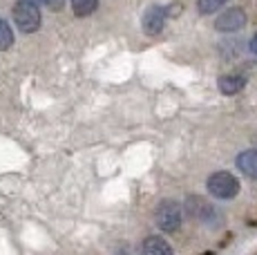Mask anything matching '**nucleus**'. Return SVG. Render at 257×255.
I'll use <instances>...</instances> for the list:
<instances>
[{
  "instance_id": "1",
  "label": "nucleus",
  "mask_w": 257,
  "mask_h": 255,
  "mask_svg": "<svg viewBox=\"0 0 257 255\" xmlns=\"http://www.w3.org/2000/svg\"><path fill=\"white\" fill-rule=\"evenodd\" d=\"M184 208H186L188 217L201 222L204 226L217 228V226H221V224H224V215L219 213V208H217L215 204L206 202L201 195H190V197H186Z\"/></svg>"
},
{
  "instance_id": "2",
  "label": "nucleus",
  "mask_w": 257,
  "mask_h": 255,
  "mask_svg": "<svg viewBox=\"0 0 257 255\" xmlns=\"http://www.w3.org/2000/svg\"><path fill=\"white\" fill-rule=\"evenodd\" d=\"M155 222L164 233H177L184 222V206L177 199H161L155 210Z\"/></svg>"
},
{
  "instance_id": "3",
  "label": "nucleus",
  "mask_w": 257,
  "mask_h": 255,
  "mask_svg": "<svg viewBox=\"0 0 257 255\" xmlns=\"http://www.w3.org/2000/svg\"><path fill=\"white\" fill-rule=\"evenodd\" d=\"M206 190L215 199H233L239 193V181L228 170H217L206 179Z\"/></svg>"
},
{
  "instance_id": "4",
  "label": "nucleus",
  "mask_w": 257,
  "mask_h": 255,
  "mask_svg": "<svg viewBox=\"0 0 257 255\" xmlns=\"http://www.w3.org/2000/svg\"><path fill=\"white\" fill-rule=\"evenodd\" d=\"M14 23L16 27L21 29L23 34H34L38 32L43 25V16H41V9L36 5H32L29 0H18L14 5Z\"/></svg>"
},
{
  "instance_id": "5",
  "label": "nucleus",
  "mask_w": 257,
  "mask_h": 255,
  "mask_svg": "<svg viewBox=\"0 0 257 255\" xmlns=\"http://www.w3.org/2000/svg\"><path fill=\"white\" fill-rule=\"evenodd\" d=\"M248 16L241 7H228L226 12H221L215 21V29L219 34H237L239 29L246 27Z\"/></svg>"
},
{
  "instance_id": "6",
  "label": "nucleus",
  "mask_w": 257,
  "mask_h": 255,
  "mask_svg": "<svg viewBox=\"0 0 257 255\" xmlns=\"http://www.w3.org/2000/svg\"><path fill=\"white\" fill-rule=\"evenodd\" d=\"M166 21H168L166 5H150V7L143 12L141 27H143V32H146V34H150V36H157V34L164 32Z\"/></svg>"
},
{
  "instance_id": "7",
  "label": "nucleus",
  "mask_w": 257,
  "mask_h": 255,
  "mask_svg": "<svg viewBox=\"0 0 257 255\" xmlns=\"http://www.w3.org/2000/svg\"><path fill=\"white\" fill-rule=\"evenodd\" d=\"M217 85H219V92L226 96L239 94L241 90L246 87V76L239 74V72H230V74H224L217 78Z\"/></svg>"
},
{
  "instance_id": "8",
  "label": "nucleus",
  "mask_w": 257,
  "mask_h": 255,
  "mask_svg": "<svg viewBox=\"0 0 257 255\" xmlns=\"http://www.w3.org/2000/svg\"><path fill=\"white\" fill-rule=\"evenodd\" d=\"M141 251H143V255H175L172 246L168 244V239L161 237V235H148V237L143 239Z\"/></svg>"
},
{
  "instance_id": "9",
  "label": "nucleus",
  "mask_w": 257,
  "mask_h": 255,
  "mask_svg": "<svg viewBox=\"0 0 257 255\" xmlns=\"http://www.w3.org/2000/svg\"><path fill=\"white\" fill-rule=\"evenodd\" d=\"M235 164L246 177L257 181V150H244V153H239Z\"/></svg>"
},
{
  "instance_id": "10",
  "label": "nucleus",
  "mask_w": 257,
  "mask_h": 255,
  "mask_svg": "<svg viewBox=\"0 0 257 255\" xmlns=\"http://www.w3.org/2000/svg\"><path fill=\"white\" fill-rule=\"evenodd\" d=\"M98 7V0H72V9L78 18H85L92 16Z\"/></svg>"
},
{
  "instance_id": "11",
  "label": "nucleus",
  "mask_w": 257,
  "mask_h": 255,
  "mask_svg": "<svg viewBox=\"0 0 257 255\" xmlns=\"http://www.w3.org/2000/svg\"><path fill=\"white\" fill-rule=\"evenodd\" d=\"M217 47H219V54H221L224 58H235V56H239V54H241V47H244V43L235 38V41H224V43H219Z\"/></svg>"
},
{
  "instance_id": "12",
  "label": "nucleus",
  "mask_w": 257,
  "mask_h": 255,
  "mask_svg": "<svg viewBox=\"0 0 257 255\" xmlns=\"http://www.w3.org/2000/svg\"><path fill=\"white\" fill-rule=\"evenodd\" d=\"M226 3H228V0H197V12H199L201 16H208V14L219 12Z\"/></svg>"
},
{
  "instance_id": "13",
  "label": "nucleus",
  "mask_w": 257,
  "mask_h": 255,
  "mask_svg": "<svg viewBox=\"0 0 257 255\" xmlns=\"http://www.w3.org/2000/svg\"><path fill=\"white\" fill-rule=\"evenodd\" d=\"M14 45V32L9 27V23L0 16V50H9Z\"/></svg>"
},
{
  "instance_id": "14",
  "label": "nucleus",
  "mask_w": 257,
  "mask_h": 255,
  "mask_svg": "<svg viewBox=\"0 0 257 255\" xmlns=\"http://www.w3.org/2000/svg\"><path fill=\"white\" fill-rule=\"evenodd\" d=\"M63 5H65V0H49V3H47V7L52 9V12H61V9H63Z\"/></svg>"
},
{
  "instance_id": "15",
  "label": "nucleus",
  "mask_w": 257,
  "mask_h": 255,
  "mask_svg": "<svg viewBox=\"0 0 257 255\" xmlns=\"http://www.w3.org/2000/svg\"><path fill=\"white\" fill-rule=\"evenodd\" d=\"M248 47H250V52H253V54H255V56H257V34H255V36H253V38H250Z\"/></svg>"
},
{
  "instance_id": "16",
  "label": "nucleus",
  "mask_w": 257,
  "mask_h": 255,
  "mask_svg": "<svg viewBox=\"0 0 257 255\" xmlns=\"http://www.w3.org/2000/svg\"><path fill=\"white\" fill-rule=\"evenodd\" d=\"M29 3H32V5H36V7H38V5H47L49 0H29Z\"/></svg>"
},
{
  "instance_id": "17",
  "label": "nucleus",
  "mask_w": 257,
  "mask_h": 255,
  "mask_svg": "<svg viewBox=\"0 0 257 255\" xmlns=\"http://www.w3.org/2000/svg\"><path fill=\"white\" fill-rule=\"evenodd\" d=\"M114 255H130V251H127V248H118Z\"/></svg>"
}]
</instances>
